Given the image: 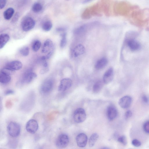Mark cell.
I'll return each mask as SVG.
<instances>
[{
  "instance_id": "1",
  "label": "cell",
  "mask_w": 149,
  "mask_h": 149,
  "mask_svg": "<svg viewBox=\"0 0 149 149\" xmlns=\"http://www.w3.org/2000/svg\"><path fill=\"white\" fill-rule=\"evenodd\" d=\"M7 130L9 134L11 137H16L20 135L21 132V126L18 123L12 122L8 125Z\"/></svg>"
},
{
  "instance_id": "2",
  "label": "cell",
  "mask_w": 149,
  "mask_h": 149,
  "mask_svg": "<svg viewBox=\"0 0 149 149\" xmlns=\"http://www.w3.org/2000/svg\"><path fill=\"white\" fill-rule=\"evenodd\" d=\"M35 21L32 18L30 17L25 18L22 21L21 26L22 30L27 32L33 29L35 26Z\"/></svg>"
},
{
  "instance_id": "3",
  "label": "cell",
  "mask_w": 149,
  "mask_h": 149,
  "mask_svg": "<svg viewBox=\"0 0 149 149\" xmlns=\"http://www.w3.org/2000/svg\"><path fill=\"white\" fill-rule=\"evenodd\" d=\"M54 87V82L50 79L45 80L41 85L40 90L41 92L43 94H46L50 93Z\"/></svg>"
},
{
  "instance_id": "4",
  "label": "cell",
  "mask_w": 149,
  "mask_h": 149,
  "mask_svg": "<svg viewBox=\"0 0 149 149\" xmlns=\"http://www.w3.org/2000/svg\"><path fill=\"white\" fill-rule=\"evenodd\" d=\"M73 118L74 121L77 123L84 122L86 118V114L85 110L81 108L77 109L74 113Z\"/></svg>"
},
{
  "instance_id": "5",
  "label": "cell",
  "mask_w": 149,
  "mask_h": 149,
  "mask_svg": "<svg viewBox=\"0 0 149 149\" xmlns=\"http://www.w3.org/2000/svg\"><path fill=\"white\" fill-rule=\"evenodd\" d=\"M69 141L68 136L65 134H62L59 135L56 142V146L59 148H63L68 145Z\"/></svg>"
},
{
  "instance_id": "6",
  "label": "cell",
  "mask_w": 149,
  "mask_h": 149,
  "mask_svg": "<svg viewBox=\"0 0 149 149\" xmlns=\"http://www.w3.org/2000/svg\"><path fill=\"white\" fill-rule=\"evenodd\" d=\"M37 74L31 70H28L23 74L21 79L22 84H28L31 83L37 77Z\"/></svg>"
},
{
  "instance_id": "7",
  "label": "cell",
  "mask_w": 149,
  "mask_h": 149,
  "mask_svg": "<svg viewBox=\"0 0 149 149\" xmlns=\"http://www.w3.org/2000/svg\"><path fill=\"white\" fill-rule=\"evenodd\" d=\"M72 84V81L70 79H63L60 81L58 88V91L61 92H65L71 87Z\"/></svg>"
},
{
  "instance_id": "8",
  "label": "cell",
  "mask_w": 149,
  "mask_h": 149,
  "mask_svg": "<svg viewBox=\"0 0 149 149\" xmlns=\"http://www.w3.org/2000/svg\"><path fill=\"white\" fill-rule=\"evenodd\" d=\"M39 125L37 121L34 119L29 121L26 125V128L27 131L30 133H35L38 130Z\"/></svg>"
},
{
  "instance_id": "9",
  "label": "cell",
  "mask_w": 149,
  "mask_h": 149,
  "mask_svg": "<svg viewBox=\"0 0 149 149\" xmlns=\"http://www.w3.org/2000/svg\"><path fill=\"white\" fill-rule=\"evenodd\" d=\"M117 109L114 106L110 105L108 107L107 115L109 121H112L114 120L117 117Z\"/></svg>"
},
{
  "instance_id": "10",
  "label": "cell",
  "mask_w": 149,
  "mask_h": 149,
  "mask_svg": "<svg viewBox=\"0 0 149 149\" xmlns=\"http://www.w3.org/2000/svg\"><path fill=\"white\" fill-rule=\"evenodd\" d=\"M132 101V98L130 96H124L120 99L119 101V106L123 109H126L131 105Z\"/></svg>"
},
{
  "instance_id": "11",
  "label": "cell",
  "mask_w": 149,
  "mask_h": 149,
  "mask_svg": "<svg viewBox=\"0 0 149 149\" xmlns=\"http://www.w3.org/2000/svg\"><path fill=\"white\" fill-rule=\"evenodd\" d=\"M114 74L113 69L112 68H110L105 72L104 74L103 79L104 83L106 84L110 83L113 80Z\"/></svg>"
},
{
  "instance_id": "12",
  "label": "cell",
  "mask_w": 149,
  "mask_h": 149,
  "mask_svg": "<svg viewBox=\"0 0 149 149\" xmlns=\"http://www.w3.org/2000/svg\"><path fill=\"white\" fill-rule=\"evenodd\" d=\"M88 139V137L86 134L81 133L79 134L76 138L78 146L81 148L85 147L87 144Z\"/></svg>"
},
{
  "instance_id": "13",
  "label": "cell",
  "mask_w": 149,
  "mask_h": 149,
  "mask_svg": "<svg viewBox=\"0 0 149 149\" xmlns=\"http://www.w3.org/2000/svg\"><path fill=\"white\" fill-rule=\"evenodd\" d=\"M23 67V64L21 61L16 60L8 63L5 67L14 71L20 70Z\"/></svg>"
},
{
  "instance_id": "14",
  "label": "cell",
  "mask_w": 149,
  "mask_h": 149,
  "mask_svg": "<svg viewBox=\"0 0 149 149\" xmlns=\"http://www.w3.org/2000/svg\"><path fill=\"white\" fill-rule=\"evenodd\" d=\"M126 43L128 47L132 51H137L140 48L139 43L133 39L130 38L127 39Z\"/></svg>"
},
{
  "instance_id": "15",
  "label": "cell",
  "mask_w": 149,
  "mask_h": 149,
  "mask_svg": "<svg viewBox=\"0 0 149 149\" xmlns=\"http://www.w3.org/2000/svg\"><path fill=\"white\" fill-rule=\"evenodd\" d=\"M53 48V43L52 41L50 39H47L45 41L43 44L41 49L43 53L49 52Z\"/></svg>"
},
{
  "instance_id": "16",
  "label": "cell",
  "mask_w": 149,
  "mask_h": 149,
  "mask_svg": "<svg viewBox=\"0 0 149 149\" xmlns=\"http://www.w3.org/2000/svg\"><path fill=\"white\" fill-rule=\"evenodd\" d=\"M85 51V48L84 46L81 44L77 45L74 48L73 50V53L74 56L75 57L83 54Z\"/></svg>"
},
{
  "instance_id": "17",
  "label": "cell",
  "mask_w": 149,
  "mask_h": 149,
  "mask_svg": "<svg viewBox=\"0 0 149 149\" xmlns=\"http://www.w3.org/2000/svg\"><path fill=\"white\" fill-rule=\"evenodd\" d=\"M11 78L10 75L2 71L0 74V82L3 84L9 83L11 81Z\"/></svg>"
},
{
  "instance_id": "18",
  "label": "cell",
  "mask_w": 149,
  "mask_h": 149,
  "mask_svg": "<svg viewBox=\"0 0 149 149\" xmlns=\"http://www.w3.org/2000/svg\"><path fill=\"white\" fill-rule=\"evenodd\" d=\"M108 63V59L103 57L99 59L96 63L95 68L97 70H101L104 68Z\"/></svg>"
},
{
  "instance_id": "19",
  "label": "cell",
  "mask_w": 149,
  "mask_h": 149,
  "mask_svg": "<svg viewBox=\"0 0 149 149\" xmlns=\"http://www.w3.org/2000/svg\"><path fill=\"white\" fill-rule=\"evenodd\" d=\"M10 39V36L7 34H2L0 35V48L1 49L4 48L9 41Z\"/></svg>"
},
{
  "instance_id": "20",
  "label": "cell",
  "mask_w": 149,
  "mask_h": 149,
  "mask_svg": "<svg viewBox=\"0 0 149 149\" xmlns=\"http://www.w3.org/2000/svg\"><path fill=\"white\" fill-rule=\"evenodd\" d=\"M14 10L12 8H9L6 10L4 13V19L7 20L10 19L14 13Z\"/></svg>"
},
{
  "instance_id": "21",
  "label": "cell",
  "mask_w": 149,
  "mask_h": 149,
  "mask_svg": "<svg viewBox=\"0 0 149 149\" xmlns=\"http://www.w3.org/2000/svg\"><path fill=\"white\" fill-rule=\"evenodd\" d=\"M103 82L99 81L95 83L93 88V92L97 94L101 91L103 87Z\"/></svg>"
},
{
  "instance_id": "22",
  "label": "cell",
  "mask_w": 149,
  "mask_h": 149,
  "mask_svg": "<svg viewBox=\"0 0 149 149\" xmlns=\"http://www.w3.org/2000/svg\"><path fill=\"white\" fill-rule=\"evenodd\" d=\"M52 27V24L50 21H46L43 22L42 25L43 30L46 32L50 31Z\"/></svg>"
},
{
  "instance_id": "23",
  "label": "cell",
  "mask_w": 149,
  "mask_h": 149,
  "mask_svg": "<svg viewBox=\"0 0 149 149\" xmlns=\"http://www.w3.org/2000/svg\"><path fill=\"white\" fill-rule=\"evenodd\" d=\"M99 138V135L97 133L92 134L90 137L89 140V146L92 147L95 146Z\"/></svg>"
},
{
  "instance_id": "24",
  "label": "cell",
  "mask_w": 149,
  "mask_h": 149,
  "mask_svg": "<svg viewBox=\"0 0 149 149\" xmlns=\"http://www.w3.org/2000/svg\"><path fill=\"white\" fill-rule=\"evenodd\" d=\"M43 9L42 5L39 3H35L32 7V11L34 13H38L41 12Z\"/></svg>"
},
{
  "instance_id": "25",
  "label": "cell",
  "mask_w": 149,
  "mask_h": 149,
  "mask_svg": "<svg viewBox=\"0 0 149 149\" xmlns=\"http://www.w3.org/2000/svg\"><path fill=\"white\" fill-rule=\"evenodd\" d=\"M61 39L60 46L61 48H63L66 46L67 43V34L65 32H62L60 35Z\"/></svg>"
},
{
  "instance_id": "26",
  "label": "cell",
  "mask_w": 149,
  "mask_h": 149,
  "mask_svg": "<svg viewBox=\"0 0 149 149\" xmlns=\"http://www.w3.org/2000/svg\"><path fill=\"white\" fill-rule=\"evenodd\" d=\"M87 26L84 25L77 28L74 31V34H80L84 32L86 30Z\"/></svg>"
},
{
  "instance_id": "27",
  "label": "cell",
  "mask_w": 149,
  "mask_h": 149,
  "mask_svg": "<svg viewBox=\"0 0 149 149\" xmlns=\"http://www.w3.org/2000/svg\"><path fill=\"white\" fill-rule=\"evenodd\" d=\"M41 46V42L38 40L35 41L32 45V50L35 52L38 51L40 49Z\"/></svg>"
},
{
  "instance_id": "28",
  "label": "cell",
  "mask_w": 149,
  "mask_h": 149,
  "mask_svg": "<svg viewBox=\"0 0 149 149\" xmlns=\"http://www.w3.org/2000/svg\"><path fill=\"white\" fill-rule=\"evenodd\" d=\"M20 52L23 56L26 57L28 56L30 53L29 48L27 46H24L20 50Z\"/></svg>"
},
{
  "instance_id": "29",
  "label": "cell",
  "mask_w": 149,
  "mask_h": 149,
  "mask_svg": "<svg viewBox=\"0 0 149 149\" xmlns=\"http://www.w3.org/2000/svg\"><path fill=\"white\" fill-rule=\"evenodd\" d=\"M118 141L124 145H126L127 144V140L126 137L123 135L119 137L118 139Z\"/></svg>"
},
{
  "instance_id": "30",
  "label": "cell",
  "mask_w": 149,
  "mask_h": 149,
  "mask_svg": "<svg viewBox=\"0 0 149 149\" xmlns=\"http://www.w3.org/2000/svg\"><path fill=\"white\" fill-rule=\"evenodd\" d=\"M1 71L8 74L10 75L14 73V70L6 67L2 69Z\"/></svg>"
},
{
  "instance_id": "31",
  "label": "cell",
  "mask_w": 149,
  "mask_h": 149,
  "mask_svg": "<svg viewBox=\"0 0 149 149\" xmlns=\"http://www.w3.org/2000/svg\"><path fill=\"white\" fill-rule=\"evenodd\" d=\"M143 128L144 132L147 134H149V121H146L144 123Z\"/></svg>"
},
{
  "instance_id": "32",
  "label": "cell",
  "mask_w": 149,
  "mask_h": 149,
  "mask_svg": "<svg viewBox=\"0 0 149 149\" xmlns=\"http://www.w3.org/2000/svg\"><path fill=\"white\" fill-rule=\"evenodd\" d=\"M132 144L134 146L136 147H139L141 145V142L136 139H135L132 140Z\"/></svg>"
},
{
  "instance_id": "33",
  "label": "cell",
  "mask_w": 149,
  "mask_h": 149,
  "mask_svg": "<svg viewBox=\"0 0 149 149\" xmlns=\"http://www.w3.org/2000/svg\"><path fill=\"white\" fill-rule=\"evenodd\" d=\"M7 0H0V9H2L6 6Z\"/></svg>"
},
{
  "instance_id": "34",
  "label": "cell",
  "mask_w": 149,
  "mask_h": 149,
  "mask_svg": "<svg viewBox=\"0 0 149 149\" xmlns=\"http://www.w3.org/2000/svg\"><path fill=\"white\" fill-rule=\"evenodd\" d=\"M132 115V111L130 110L127 111L125 114V117L126 119H129L131 117Z\"/></svg>"
},
{
  "instance_id": "35",
  "label": "cell",
  "mask_w": 149,
  "mask_h": 149,
  "mask_svg": "<svg viewBox=\"0 0 149 149\" xmlns=\"http://www.w3.org/2000/svg\"><path fill=\"white\" fill-rule=\"evenodd\" d=\"M19 17V14L18 13H17L14 16L12 20V22L13 23H16L18 20Z\"/></svg>"
},
{
  "instance_id": "36",
  "label": "cell",
  "mask_w": 149,
  "mask_h": 149,
  "mask_svg": "<svg viewBox=\"0 0 149 149\" xmlns=\"http://www.w3.org/2000/svg\"><path fill=\"white\" fill-rule=\"evenodd\" d=\"M142 100L143 102L146 104L148 103L149 101L148 97L145 95H144L142 96Z\"/></svg>"
},
{
  "instance_id": "37",
  "label": "cell",
  "mask_w": 149,
  "mask_h": 149,
  "mask_svg": "<svg viewBox=\"0 0 149 149\" xmlns=\"http://www.w3.org/2000/svg\"><path fill=\"white\" fill-rule=\"evenodd\" d=\"M49 67L45 68L43 67L41 70L40 73L41 74H43L47 73L49 71Z\"/></svg>"
},
{
  "instance_id": "38",
  "label": "cell",
  "mask_w": 149,
  "mask_h": 149,
  "mask_svg": "<svg viewBox=\"0 0 149 149\" xmlns=\"http://www.w3.org/2000/svg\"><path fill=\"white\" fill-rule=\"evenodd\" d=\"M54 49L53 48L48 52V53L45 56L47 60L49 59L52 56L54 52Z\"/></svg>"
},
{
  "instance_id": "39",
  "label": "cell",
  "mask_w": 149,
  "mask_h": 149,
  "mask_svg": "<svg viewBox=\"0 0 149 149\" xmlns=\"http://www.w3.org/2000/svg\"><path fill=\"white\" fill-rule=\"evenodd\" d=\"M14 92L11 90H9L6 91L5 92V95H11L14 94Z\"/></svg>"
},
{
  "instance_id": "40",
  "label": "cell",
  "mask_w": 149,
  "mask_h": 149,
  "mask_svg": "<svg viewBox=\"0 0 149 149\" xmlns=\"http://www.w3.org/2000/svg\"><path fill=\"white\" fill-rule=\"evenodd\" d=\"M66 30V29L63 27H59L56 29V31L57 32L61 33L65 32Z\"/></svg>"
},
{
  "instance_id": "41",
  "label": "cell",
  "mask_w": 149,
  "mask_h": 149,
  "mask_svg": "<svg viewBox=\"0 0 149 149\" xmlns=\"http://www.w3.org/2000/svg\"><path fill=\"white\" fill-rule=\"evenodd\" d=\"M92 1H93V0H83L82 3L83 4H86L91 2Z\"/></svg>"
},
{
  "instance_id": "42",
  "label": "cell",
  "mask_w": 149,
  "mask_h": 149,
  "mask_svg": "<svg viewBox=\"0 0 149 149\" xmlns=\"http://www.w3.org/2000/svg\"><path fill=\"white\" fill-rule=\"evenodd\" d=\"M103 148V149H108L109 148H107V147H103V148Z\"/></svg>"
},
{
  "instance_id": "43",
  "label": "cell",
  "mask_w": 149,
  "mask_h": 149,
  "mask_svg": "<svg viewBox=\"0 0 149 149\" xmlns=\"http://www.w3.org/2000/svg\"><path fill=\"white\" fill-rule=\"evenodd\" d=\"M67 1H68V0H67Z\"/></svg>"
}]
</instances>
